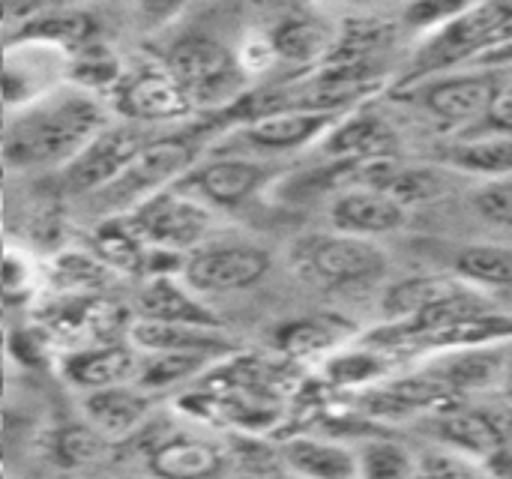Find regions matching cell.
<instances>
[{"label":"cell","instance_id":"obj_1","mask_svg":"<svg viewBox=\"0 0 512 479\" xmlns=\"http://www.w3.org/2000/svg\"><path fill=\"white\" fill-rule=\"evenodd\" d=\"M105 126L108 108L102 96L75 84H57L9 114L0 156L18 168L66 165Z\"/></svg>","mask_w":512,"mask_h":479},{"label":"cell","instance_id":"obj_2","mask_svg":"<svg viewBox=\"0 0 512 479\" xmlns=\"http://www.w3.org/2000/svg\"><path fill=\"white\" fill-rule=\"evenodd\" d=\"M294 276L321 291H348L378 285L390 270V255L375 240H360L336 231L306 234L288 252Z\"/></svg>","mask_w":512,"mask_h":479},{"label":"cell","instance_id":"obj_3","mask_svg":"<svg viewBox=\"0 0 512 479\" xmlns=\"http://www.w3.org/2000/svg\"><path fill=\"white\" fill-rule=\"evenodd\" d=\"M162 66L174 75L180 90L186 93L189 105L198 108H219L228 111L243 99L246 72L234 48L210 33H186L171 42Z\"/></svg>","mask_w":512,"mask_h":479},{"label":"cell","instance_id":"obj_4","mask_svg":"<svg viewBox=\"0 0 512 479\" xmlns=\"http://www.w3.org/2000/svg\"><path fill=\"white\" fill-rule=\"evenodd\" d=\"M195 162H198V147L192 138L147 141L144 150L126 165V171L96 195L108 210H114V216H126L141 201L171 189Z\"/></svg>","mask_w":512,"mask_h":479},{"label":"cell","instance_id":"obj_5","mask_svg":"<svg viewBox=\"0 0 512 479\" xmlns=\"http://www.w3.org/2000/svg\"><path fill=\"white\" fill-rule=\"evenodd\" d=\"M345 111H273L255 120H246L225 135V147L219 156H249V159H273L285 153L306 150L321 144V138L333 129V123Z\"/></svg>","mask_w":512,"mask_h":479},{"label":"cell","instance_id":"obj_6","mask_svg":"<svg viewBox=\"0 0 512 479\" xmlns=\"http://www.w3.org/2000/svg\"><path fill=\"white\" fill-rule=\"evenodd\" d=\"M504 84L507 78L498 72L453 69V72L408 84V96L417 102V108H423L441 126L471 129L489 111V105L495 102Z\"/></svg>","mask_w":512,"mask_h":479},{"label":"cell","instance_id":"obj_7","mask_svg":"<svg viewBox=\"0 0 512 479\" xmlns=\"http://www.w3.org/2000/svg\"><path fill=\"white\" fill-rule=\"evenodd\" d=\"M123 219L147 246L168 249L177 255L195 252L213 222L210 207L204 201H198L174 186L141 201Z\"/></svg>","mask_w":512,"mask_h":479},{"label":"cell","instance_id":"obj_8","mask_svg":"<svg viewBox=\"0 0 512 479\" xmlns=\"http://www.w3.org/2000/svg\"><path fill=\"white\" fill-rule=\"evenodd\" d=\"M282 168L270 159H249V156H213L204 162H195L174 189L204 201L207 207H240L252 195L264 192Z\"/></svg>","mask_w":512,"mask_h":479},{"label":"cell","instance_id":"obj_9","mask_svg":"<svg viewBox=\"0 0 512 479\" xmlns=\"http://www.w3.org/2000/svg\"><path fill=\"white\" fill-rule=\"evenodd\" d=\"M273 270V255L258 243H216L186 255L180 279L195 294H234L258 285Z\"/></svg>","mask_w":512,"mask_h":479},{"label":"cell","instance_id":"obj_10","mask_svg":"<svg viewBox=\"0 0 512 479\" xmlns=\"http://www.w3.org/2000/svg\"><path fill=\"white\" fill-rule=\"evenodd\" d=\"M117 111L132 123H168L183 120L195 108L162 63H138L123 69L117 87L111 90Z\"/></svg>","mask_w":512,"mask_h":479},{"label":"cell","instance_id":"obj_11","mask_svg":"<svg viewBox=\"0 0 512 479\" xmlns=\"http://www.w3.org/2000/svg\"><path fill=\"white\" fill-rule=\"evenodd\" d=\"M144 135L129 123H108L75 159L63 165V186L72 195L102 192L144 150Z\"/></svg>","mask_w":512,"mask_h":479},{"label":"cell","instance_id":"obj_12","mask_svg":"<svg viewBox=\"0 0 512 479\" xmlns=\"http://www.w3.org/2000/svg\"><path fill=\"white\" fill-rule=\"evenodd\" d=\"M321 153L327 162H375V159H396L399 153V132L375 111L357 105L345 111L333 129L321 138Z\"/></svg>","mask_w":512,"mask_h":479},{"label":"cell","instance_id":"obj_13","mask_svg":"<svg viewBox=\"0 0 512 479\" xmlns=\"http://www.w3.org/2000/svg\"><path fill=\"white\" fill-rule=\"evenodd\" d=\"M327 216H330V231L360 240H375V243L408 225V210L399 207L390 195L369 186L339 189L330 201Z\"/></svg>","mask_w":512,"mask_h":479},{"label":"cell","instance_id":"obj_14","mask_svg":"<svg viewBox=\"0 0 512 479\" xmlns=\"http://www.w3.org/2000/svg\"><path fill=\"white\" fill-rule=\"evenodd\" d=\"M339 24L318 9H291L267 33V45L276 63L321 66L336 45Z\"/></svg>","mask_w":512,"mask_h":479},{"label":"cell","instance_id":"obj_15","mask_svg":"<svg viewBox=\"0 0 512 479\" xmlns=\"http://www.w3.org/2000/svg\"><path fill=\"white\" fill-rule=\"evenodd\" d=\"M15 24L18 27H15L12 42L63 51L69 57L81 51L84 45L99 42V33H102L99 18L78 6H36Z\"/></svg>","mask_w":512,"mask_h":479},{"label":"cell","instance_id":"obj_16","mask_svg":"<svg viewBox=\"0 0 512 479\" xmlns=\"http://www.w3.org/2000/svg\"><path fill=\"white\" fill-rule=\"evenodd\" d=\"M129 342L138 354H201L219 360L231 351V342L216 327L195 324H162L138 318L129 327Z\"/></svg>","mask_w":512,"mask_h":479},{"label":"cell","instance_id":"obj_17","mask_svg":"<svg viewBox=\"0 0 512 479\" xmlns=\"http://www.w3.org/2000/svg\"><path fill=\"white\" fill-rule=\"evenodd\" d=\"M84 417L87 426L102 435L105 441H120L135 435L147 414H150V396L141 393L135 384H117V387H105L96 393H84Z\"/></svg>","mask_w":512,"mask_h":479},{"label":"cell","instance_id":"obj_18","mask_svg":"<svg viewBox=\"0 0 512 479\" xmlns=\"http://www.w3.org/2000/svg\"><path fill=\"white\" fill-rule=\"evenodd\" d=\"M138 369V351L120 345H99L72 351L60 360V375L81 393H96L117 384H132Z\"/></svg>","mask_w":512,"mask_h":479},{"label":"cell","instance_id":"obj_19","mask_svg":"<svg viewBox=\"0 0 512 479\" xmlns=\"http://www.w3.org/2000/svg\"><path fill=\"white\" fill-rule=\"evenodd\" d=\"M138 318L162 321V324H195V327L222 330L219 315L210 312L198 300V294L186 288V282L180 276L147 279V285L138 294Z\"/></svg>","mask_w":512,"mask_h":479},{"label":"cell","instance_id":"obj_20","mask_svg":"<svg viewBox=\"0 0 512 479\" xmlns=\"http://www.w3.org/2000/svg\"><path fill=\"white\" fill-rule=\"evenodd\" d=\"M465 291H471V288L462 285L453 273L450 276H411V279L387 288L381 306H384L387 318L417 324Z\"/></svg>","mask_w":512,"mask_h":479},{"label":"cell","instance_id":"obj_21","mask_svg":"<svg viewBox=\"0 0 512 479\" xmlns=\"http://www.w3.org/2000/svg\"><path fill=\"white\" fill-rule=\"evenodd\" d=\"M435 438L441 447L465 462H486L498 447V429L489 417V411H447L438 414L432 423Z\"/></svg>","mask_w":512,"mask_h":479},{"label":"cell","instance_id":"obj_22","mask_svg":"<svg viewBox=\"0 0 512 479\" xmlns=\"http://www.w3.org/2000/svg\"><path fill=\"white\" fill-rule=\"evenodd\" d=\"M282 459L300 479H357V453L327 438H291L282 447Z\"/></svg>","mask_w":512,"mask_h":479},{"label":"cell","instance_id":"obj_23","mask_svg":"<svg viewBox=\"0 0 512 479\" xmlns=\"http://www.w3.org/2000/svg\"><path fill=\"white\" fill-rule=\"evenodd\" d=\"M444 168L480 183L512 177V135H468L444 153Z\"/></svg>","mask_w":512,"mask_h":479},{"label":"cell","instance_id":"obj_24","mask_svg":"<svg viewBox=\"0 0 512 479\" xmlns=\"http://www.w3.org/2000/svg\"><path fill=\"white\" fill-rule=\"evenodd\" d=\"M222 465L216 447L198 438H168L150 450L147 468L156 479H213Z\"/></svg>","mask_w":512,"mask_h":479},{"label":"cell","instance_id":"obj_25","mask_svg":"<svg viewBox=\"0 0 512 479\" xmlns=\"http://www.w3.org/2000/svg\"><path fill=\"white\" fill-rule=\"evenodd\" d=\"M453 276L471 291L512 288V246L471 243L453 255Z\"/></svg>","mask_w":512,"mask_h":479},{"label":"cell","instance_id":"obj_26","mask_svg":"<svg viewBox=\"0 0 512 479\" xmlns=\"http://www.w3.org/2000/svg\"><path fill=\"white\" fill-rule=\"evenodd\" d=\"M96 255L105 267L120 270L126 276H144L147 267V243L129 228V222L123 216H111L105 219L96 234Z\"/></svg>","mask_w":512,"mask_h":479},{"label":"cell","instance_id":"obj_27","mask_svg":"<svg viewBox=\"0 0 512 479\" xmlns=\"http://www.w3.org/2000/svg\"><path fill=\"white\" fill-rule=\"evenodd\" d=\"M210 363L213 357H201V354H138V369H135L132 384L150 396V393H159L165 387L195 378Z\"/></svg>","mask_w":512,"mask_h":479},{"label":"cell","instance_id":"obj_28","mask_svg":"<svg viewBox=\"0 0 512 479\" xmlns=\"http://www.w3.org/2000/svg\"><path fill=\"white\" fill-rule=\"evenodd\" d=\"M123 69L126 66L111 54V48L105 42H93L69 57V84L102 96L117 87Z\"/></svg>","mask_w":512,"mask_h":479},{"label":"cell","instance_id":"obj_29","mask_svg":"<svg viewBox=\"0 0 512 479\" xmlns=\"http://www.w3.org/2000/svg\"><path fill=\"white\" fill-rule=\"evenodd\" d=\"M108 450V441L90 426H60L48 432V459L60 468H87L99 462Z\"/></svg>","mask_w":512,"mask_h":479},{"label":"cell","instance_id":"obj_30","mask_svg":"<svg viewBox=\"0 0 512 479\" xmlns=\"http://www.w3.org/2000/svg\"><path fill=\"white\" fill-rule=\"evenodd\" d=\"M357 453V479H414L417 459L396 441L372 438Z\"/></svg>","mask_w":512,"mask_h":479},{"label":"cell","instance_id":"obj_31","mask_svg":"<svg viewBox=\"0 0 512 479\" xmlns=\"http://www.w3.org/2000/svg\"><path fill=\"white\" fill-rule=\"evenodd\" d=\"M507 372V360H498V354H486V351H465L462 357L447 360L438 369V381H447L450 387H486L495 378H501Z\"/></svg>","mask_w":512,"mask_h":479},{"label":"cell","instance_id":"obj_32","mask_svg":"<svg viewBox=\"0 0 512 479\" xmlns=\"http://www.w3.org/2000/svg\"><path fill=\"white\" fill-rule=\"evenodd\" d=\"M324 372H327L330 384H336V387H366L384 375V360L375 351L354 348V351L330 357Z\"/></svg>","mask_w":512,"mask_h":479},{"label":"cell","instance_id":"obj_33","mask_svg":"<svg viewBox=\"0 0 512 479\" xmlns=\"http://www.w3.org/2000/svg\"><path fill=\"white\" fill-rule=\"evenodd\" d=\"M273 336H276V348L285 351V354H315V351L330 348L333 336H339V333H336V327L330 321L306 318V321L282 324Z\"/></svg>","mask_w":512,"mask_h":479},{"label":"cell","instance_id":"obj_34","mask_svg":"<svg viewBox=\"0 0 512 479\" xmlns=\"http://www.w3.org/2000/svg\"><path fill=\"white\" fill-rule=\"evenodd\" d=\"M471 207L495 228H512V177L480 183L471 195Z\"/></svg>","mask_w":512,"mask_h":479},{"label":"cell","instance_id":"obj_35","mask_svg":"<svg viewBox=\"0 0 512 479\" xmlns=\"http://www.w3.org/2000/svg\"><path fill=\"white\" fill-rule=\"evenodd\" d=\"M468 132L471 135H512V81L501 87V93L495 96L489 111Z\"/></svg>","mask_w":512,"mask_h":479},{"label":"cell","instance_id":"obj_36","mask_svg":"<svg viewBox=\"0 0 512 479\" xmlns=\"http://www.w3.org/2000/svg\"><path fill=\"white\" fill-rule=\"evenodd\" d=\"M414 479H486L480 477L471 462L453 456V453H441V456H432L426 462H417V474Z\"/></svg>","mask_w":512,"mask_h":479},{"label":"cell","instance_id":"obj_37","mask_svg":"<svg viewBox=\"0 0 512 479\" xmlns=\"http://www.w3.org/2000/svg\"><path fill=\"white\" fill-rule=\"evenodd\" d=\"M60 273H66V279H60L66 288H81V285H93L99 282V273L105 270L102 261L96 258H81V255H66L57 261Z\"/></svg>","mask_w":512,"mask_h":479},{"label":"cell","instance_id":"obj_38","mask_svg":"<svg viewBox=\"0 0 512 479\" xmlns=\"http://www.w3.org/2000/svg\"><path fill=\"white\" fill-rule=\"evenodd\" d=\"M9 114H12V108L3 102V96H0V147H3V138H6V129H9Z\"/></svg>","mask_w":512,"mask_h":479},{"label":"cell","instance_id":"obj_39","mask_svg":"<svg viewBox=\"0 0 512 479\" xmlns=\"http://www.w3.org/2000/svg\"><path fill=\"white\" fill-rule=\"evenodd\" d=\"M504 375H507V378H510V381H512V357H510V360H507V372H504Z\"/></svg>","mask_w":512,"mask_h":479},{"label":"cell","instance_id":"obj_40","mask_svg":"<svg viewBox=\"0 0 512 479\" xmlns=\"http://www.w3.org/2000/svg\"><path fill=\"white\" fill-rule=\"evenodd\" d=\"M0 479H3V471H0Z\"/></svg>","mask_w":512,"mask_h":479},{"label":"cell","instance_id":"obj_41","mask_svg":"<svg viewBox=\"0 0 512 479\" xmlns=\"http://www.w3.org/2000/svg\"><path fill=\"white\" fill-rule=\"evenodd\" d=\"M0 162H3V156H0Z\"/></svg>","mask_w":512,"mask_h":479},{"label":"cell","instance_id":"obj_42","mask_svg":"<svg viewBox=\"0 0 512 479\" xmlns=\"http://www.w3.org/2000/svg\"><path fill=\"white\" fill-rule=\"evenodd\" d=\"M213 479H216V477H213Z\"/></svg>","mask_w":512,"mask_h":479}]
</instances>
